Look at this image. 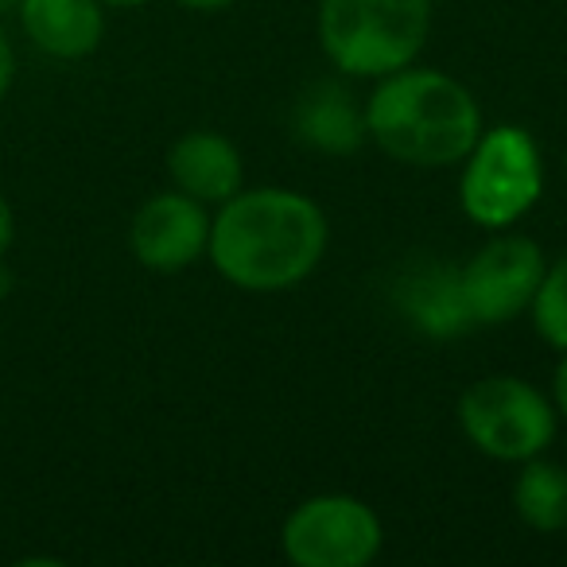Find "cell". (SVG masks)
Wrapping results in <instances>:
<instances>
[{
  "mask_svg": "<svg viewBox=\"0 0 567 567\" xmlns=\"http://www.w3.org/2000/svg\"><path fill=\"white\" fill-rule=\"evenodd\" d=\"M327 241L331 226L316 198L292 187H241L210 218L206 257L234 288L272 296L308 280Z\"/></svg>",
  "mask_w": 567,
  "mask_h": 567,
  "instance_id": "obj_1",
  "label": "cell"
},
{
  "mask_svg": "<svg viewBox=\"0 0 567 567\" xmlns=\"http://www.w3.org/2000/svg\"><path fill=\"white\" fill-rule=\"evenodd\" d=\"M482 105L443 71L404 66L378 79L365 102V136L404 167H455L482 136Z\"/></svg>",
  "mask_w": 567,
  "mask_h": 567,
  "instance_id": "obj_2",
  "label": "cell"
},
{
  "mask_svg": "<svg viewBox=\"0 0 567 567\" xmlns=\"http://www.w3.org/2000/svg\"><path fill=\"white\" fill-rule=\"evenodd\" d=\"M427 32L432 0H319V48L350 79L378 82L412 66Z\"/></svg>",
  "mask_w": 567,
  "mask_h": 567,
  "instance_id": "obj_3",
  "label": "cell"
},
{
  "mask_svg": "<svg viewBox=\"0 0 567 567\" xmlns=\"http://www.w3.org/2000/svg\"><path fill=\"white\" fill-rule=\"evenodd\" d=\"M544 190V156L528 128H482L458 175V203L474 226L505 229L520 221Z\"/></svg>",
  "mask_w": 567,
  "mask_h": 567,
  "instance_id": "obj_4",
  "label": "cell"
},
{
  "mask_svg": "<svg viewBox=\"0 0 567 567\" xmlns=\"http://www.w3.org/2000/svg\"><path fill=\"white\" fill-rule=\"evenodd\" d=\"M559 412L533 381L494 373L463 389L458 396V427L478 455L494 463H525L544 455L556 440Z\"/></svg>",
  "mask_w": 567,
  "mask_h": 567,
  "instance_id": "obj_5",
  "label": "cell"
},
{
  "mask_svg": "<svg viewBox=\"0 0 567 567\" xmlns=\"http://www.w3.org/2000/svg\"><path fill=\"white\" fill-rule=\"evenodd\" d=\"M280 548L296 567H370L385 548V525L354 494H316L280 528Z\"/></svg>",
  "mask_w": 567,
  "mask_h": 567,
  "instance_id": "obj_6",
  "label": "cell"
},
{
  "mask_svg": "<svg viewBox=\"0 0 567 567\" xmlns=\"http://www.w3.org/2000/svg\"><path fill=\"white\" fill-rule=\"evenodd\" d=\"M544 265V249L525 234L497 229L482 249H474L458 268V288L474 327H502L528 311Z\"/></svg>",
  "mask_w": 567,
  "mask_h": 567,
  "instance_id": "obj_7",
  "label": "cell"
},
{
  "mask_svg": "<svg viewBox=\"0 0 567 567\" xmlns=\"http://www.w3.org/2000/svg\"><path fill=\"white\" fill-rule=\"evenodd\" d=\"M210 245V214L183 190L152 195L128 226V249L152 272H183Z\"/></svg>",
  "mask_w": 567,
  "mask_h": 567,
  "instance_id": "obj_8",
  "label": "cell"
},
{
  "mask_svg": "<svg viewBox=\"0 0 567 567\" xmlns=\"http://www.w3.org/2000/svg\"><path fill=\"white\" fill-rule=\"evenodd\" d=\"M167 175H172L175 190L198 198L203 206H221L245 187L241 152L214 128L183 133L167 152Z\"/></svg>",
  "mask_w": 567,
  "mask_h": 567,
  "instance_id": "obj_9",
  "label": "cell"
},
{
  "mask_svg": "<svg viewBox=\"0 0 567 567\" xmlns=\"http://www.w3.org/2000/svg\"><path fill=\"white\" fill-rule=\"evenodd\" d=\"M102 0H20L24 35L51 59H86L105 40Z\"/></svg>",
  "mask_w": 567,
  "mask_h": 567,
  "instance_id": "obj_10",
  "label": "cell"
},
{
  "mask_svg": "<svg viewBox=\"0 0 567 567\" xmlns=\"http://www.w3.org/2000/svg\"><path fill=\"white\" fill-rule=\"evenodd\" d=\"M296 136L311 144L316 152H331V156H347V152L362 148L365 136V110H358L354 97L339 86V82H319L296 105Z\"/></svg>",
  "mask_w": 567,
  "mask_h": 567,
  "instance_id": "obj_11",
  "label": "cell"
},
{
  "mask_svg": "<svg viewBox=\"0 0 567 567\" xmlns=\"http://www.w3.org/2000/svg\"><path fill=\"white\" fill-rule=\"evenodd\" d=\"M401 303L412 323L424 334H432V339H455V334L474 327L463 288H458V268H424V272H416V280L404 284Z\"/></svg>",
  "mask_w": 567,
  "mask_h": 567,
  "instance_id": "obj_12",
  "label": "cell"
},
{
  "mask_svg": "<svg viewBox=\"0 0 567 567\" xmlns=\"http://www.w3.org/2000/svg\"><path fill=\"white\" fill-rule=\"evenodd\" d=\"M513 509L533 533H564L567 528V471L544 455L520 463L513 482Z\"/></svg>",
  "mask_w": 567,
  "mask_h": 567,
  "instance_id": "obj_13",
  "label": "cell"
},
{
  "mask_svg": "<svg viewBox=\"0 0 567 567\" xmlns=\"http://www.w3.org/2000/svg\"><path fill=\"white\" fill-rule=\"evenodd\" d=\"M533 327L551 350H567V252L544 265L536 296L528 303Z\"/></svg>",
  "mask_w": 567,
  "mask_h": 567,
  "instance_id": "obj_14",
  "label": "cell"
},
{
  "mask_svg": "<svg viewBox=\"0 0 567 567\" xmlns=\"http://www.w3.org/2000/svg\"><path fill=\"white\" fill-rule=\"evenodd\" d=\"M551 404H556V412L567 420V350H559L556 373H551Z\"/></svg>",
  "mask_w": 567,
  "mask_h": 567,
  "instance_id": "obj_15",
  "label": "cell"
},
{
  "mask_svg": "<svg viewBox=\"0 0 567 567\" xmlns=\"http://www.w3.org/2000/svg\"><path fill=\"white\" fill-rule=\"evenodd\" d=\"M12 74H17V55H12V43L4 40V32H0V102H4V94H9Z\"/></svg>",
  "mask_w": 567,
  "mask_h": 567,
  "instance_id": "obj_16",
  "label": "cell"
},
{
  "mask_svg": "<svg viewBox=\"0 0 567 567\" xmlns=\"http://www.w3.org/2000/svg\"><path fill=\"white\" fill-rule=\"evenodd\" d=\"M12 234H17V221H12V206H9V198L0 195V257L9 252Z\"/></svg>",
  "mask_w": 567,
  "mask_h": 567,
  "instance_id": "obj_17",
  "label": "cell"
},
{
  "mask_svg": "<svg viewBox=\"0 0 567 567\" xmlns=\"http://www.w3.org/2000/svg\"><path fill=\"white\" fill-rule=\"evenodd\" d=\"M175 4H183V9H190V12H221V9H229L234 0H175Z\"/></svg>",
  "mask_w": 567,
  "mask_h": 567,
  "instance_id": "obj_18",
  "label": "cell"
},
{
  "mask_svg": "<svg viewBox=\"0 0 567 567\" xmlns=\"http://www.w3.org/2000/svg\"><path fill=\"white\" fill-rule=\"evenodd\" d=\"M105 9H144L148 0H102Z\"/></svg>",
  "mask_w": 567,
  "mask_h": 567,
  "instance_id": "obj_19",
  "label": "cell"
},
{
  "mask_svg": "<svg viewBox=\"0 0 567 567\" xmlns=\"http://www.w3.org/2000/svg\"><path fill=\"white\" fill-rule=\"evenodd\" d=\"M20 0H0V9H17Z\"/></svg>",
  "mask_w": 567,
  "mask_h": 567,
  "instance_id": "obj_20",
  "label": "cell"
}]
</instances>
